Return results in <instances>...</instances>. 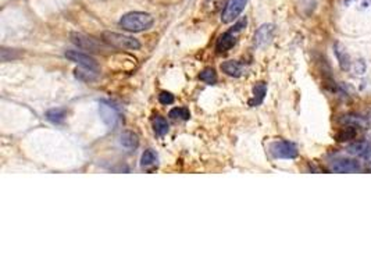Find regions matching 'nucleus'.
Masks as SVG:
<instances>
[{
	"label": "nucleus",
	"mask_w": 371,
	"mask_h": 278,
	"mask_svg": "<svg viewBox=\"0 0 371 278\" xmlns=\"http://www.w3.org/2000/svg\"><path fill=\"white\" fill-rule=\"evenodd\" d=\"M334 52H335V56L339 62V67L342 68L343 71H349L352 68V62H351V56H349L345 46L342 44H335L334 45Z\"/></svg>",
	"instance_id": "13"
},
{
	"label": "nucleus",
	"mask_w": 371,
	"mask_h": 278,
	"mask_svg": "<svg viewBox=\"0 0 371 278\" xmlns=\"http://www.w3.org/2000/svg\"><path fill=\"white\" fill-rule=\"evenodd\" d=\"M221 70L222 72H225L226 75H230V77L239 78L245 74L246 66L243 63L236 62V60H228V62L222 63Z\"/></svg>",
	"instance_id": "12"
},
{
	"label": "nucleus",
	"mask_w": 371,
	"mask_h": 278,
	"mask_svg": "<svg viewBox=\"0 0 371 278\" xmlns=\"http://www.w3.org/2000/svg\"><path fill=\"white\" fill-rule=\"evenodd\" d=\"M275 28L273 24H263L260 28L255 32V45L257 48H263L265 45L271 42V39L274 36Z\"/></svg>",
	"instance_id": "11"
},
{
	"label": "nucleus",
	"mask_w": 371,
	"mask_h": 278,
	"mask_svg": "<svg viewBox=\"0 0 371 278\" xmlns=\"http://www.w3.org/2000/svg\"><path fill=\"white\" fill-rule=\"evenodd\" d=\"M103 41L107 45H110L111 48L121 49V50H139L140 49V42L138 39L124 34L110 32V31L103 34Z\"/></svg>",
	"instance_id": "3"
},
{
	"label": "nucleus",
	"mask_w": 371,
	"mask_h": 278,
	"mask_svg": "<svg viewBox=\"0 0 371 278\" xmlns=\"http://www.w3.org/2000/svg\"><path fill=\"white\" fill-rule=\"evenodd\" d=\"M75 77L79 78L81 81H95L97 78V71H93V70H89V68H85V71L77 70V71H75Z\"/></svg>",
	"instance_id": "22"
},
{
	"label": "nucleus",
	"mask_w": 371,
	"mask_h": 278,
	"mask_svg": "<svg viewBox=\"0 0 371 278\" xmlns=\"http://www.w3.org/2000/svg\"><path fill=\"white\" fill-rule=\"evenodd\" d=\"M120 144L126 149H136L139 146V136L132 131H126L121 134Z\"/></svg>",
	"instance_id": "16"
},
{
	"label": "nucleus",
	"mask_w": 371,
	"mask_h": 278,
	"mask_svg": "<svg viewBox=\"0 0 371 278\" xmlns=\"http://www.w3.org/2000/svg\"><path fill=\"white\" fill-rule=\"evenodd\" d=\"M222 2H224V0H204L203 7H204V10H206L208 13H216V11L221 9Z\"/></svg>",
	"instance_id": "23"
},
{
	"label": "nucleus",
	"mask_w": 371,
	"mask_h": 278,
	"mask_svg": "<svg viewBox=\"0 0 371 278\" xmlns=\"http://www.w3.org/2000/svg\"><path fill=\"white\" fill-rule=\"evenodd\" d=\"M359 128L362 127H357V125H349L346 124L343 128L338 131V134L335 135V141L338 142H346V141H352L359 135Z\"/></svg>",
	"instance_id": "14"
},
{
	"label": "nucleus",
	"mask_w": 371,
	"mask_h": 278,
	"mask_svg": "<svg viewBox=\"0 0 371 278\" xmlns=\"http://www.w3.org/2000/svg\"><path fill=\"white\" fill-rule=\"evenodd\" d=\"M362 170V164L355 158H339L333 163V171L335 173H357Z\"/></svg>",
	"instance_id": "10"
},
{
	"label": "nucleus",
	"mask_w": 371,
	"mask_h": 278,
	"mask_svg": "<svg viewBox=\"0 0 371 278\" xmlns=\"http://www.w3.org/2000/svg\"><path fill=\"white\" fill-rule=\"evenodd\" d=\"M347 153L352 154L355 157L362 158L366 162L368 168L371 170V144L367 141H357L347 146Z\"/></svg>",
	"instance_id": "8"
},
{
	"label": "nucleus",
	"mask_w": 371,
	"mask_h": 278,
	"mask_svg": "<svg viewBox=\"0 0 371 278\" xmlns=\"http://www.w3.org/2000/svg\"><path fill=\"white\" fill-rule=\"evenodd\" d=\"M154 18L149 13L143 11H131L120 18L118 25L128 32H142L153 27Z\"/></svg>",
	"instance_id": "1"
},
{
	"label": "nucleus",
	"mask_w": 371,
	"mask_h": 278,
	"mask_svg": "<svg viewBox=\"0 0 371 278\" xmlns=\"http://www.w3.org/2000/svg\"><path fill=\"white\" fill-rule=\"evenodd\" d=\"M199 80L204 82V84H208V85H214V84L217 82V72L212 67L204 68V70L199 74Z\"/></svg>",
	"instance_id": "20"
},
{
	"label": "nucleus",
	"mask_w": 371,
	"mask_h": 278,
	"mask_svg": "<svg viewBox=\"0 0 371 278\" xmlns=\"http://www.w3.org/2000/svg\"><path fill=\"white\" fill-rule=\"evenodd\" d=\"M71 42L79 49L89 50L91 53H106L107 50H110V45H107L105 41H97L92 36L78 32L71 34Z\"/></svg>",
	"instance_id": "4"
},
{
	"label": "nucleus",
	"mask_w": 371,
	"mask_h": 278,
	"mask_svg": "<svg viewBox=\"0 0 371 278\" xmlns=\"http://www.w3.org/2000/svg\"><path fill=\"white\" fill-rule=\"evenodd\" d=\"M174 101H175V97H174L173 93H170V92H161L159 95V102L164 106L173 105Z\"/></svg>",
	"instance_id": "24"
},
{
	"label": "nucleus",
	"mask_w": 371,
	"mask_h": 278,
	"mask_svg": "<svg viewBox=\"0 0 371 278\" xmlns=\"http://www.w3.org/2000/svg\"><path fill=\"white\" fill-rule=\"evenodd\" d=\"M246 5H248V0H226L221 14L222 23L230 24L232 21H235L242 11L245 10Z\"/></svg>",
	"instance_id": "7"
},
{
	"label": "nucleus",
	"mask_w": 371,
	"mask_h": 278,
	"mask_svg": "<svg viewBox=\"0 0 371 278\" xmlns=\"http://www.w3.org/2000/svg\"><path fill=\"white\" fill-rule=\"evenodd\" d=\"M154 164H157V154L152 149H148V150L143 152L142 157H140V166L143 168H148L154 166Z\"/></svg>",
	"instance_id": "19"
},
{
	"label": "nucleus",
	"mask_w": 371,
	"mask_h": 278,
	"mask_svg": "<svg viewBox=\"0 0 371 278\" xmlns=\"http://www.w3.org/2000/svg\"><path fill=\"white\" fill-rule=\"evenodd\" d=\"M153 128L154 132L159 136H164L169 132V123L161 115H156V118L153 120Z\"/></svg>",
	"instance_id": "18"
},
{
	"label": "nucleus",
	"mask_w": 371,
	"mask_h": 278,
	"mask_svg": "<svg viewBox=\"0 0 371 278\" xmlns=\"http://www.w3.org/2000/svg\"><path fill=\"white\" fill-rule=\"evenodd\" d=\"M265 93H267V85L265 82H257L255 87H253V97L249 101V105L252 107H256L263 103L265 97Z\"/></svg>",
	"instance_id": "15"
},
{
	"label": "nucleus",
	"mask_w": 371,
	"mask_h": 278,
	"mask_svg": "<svg viewBox=\"0 0 371 278\" xmlns=\"http://www.w3.org/2000/svg\"><path fill=\"white\" fill-rule=\"evenodd\" d=\"M246 24H248V19L241 18L238 23H236L232 28H230L226 32L220 36L217 39V44H216V49H217L218 53H225L228 50H231L234 46H235L236 41H238V35L241 34L242 31L246 28Z\"/></svg>",
	"instance_id": "2"
},
{
	"label": "nucleus",
	"mask_w": 371,
	"mask_h": 278,
	"mask_svg": "<svg viewBox=\"0 0 371 278\" xmlns=\"http://www.w3.org/2000/svg\"><path fill=\"white\" fill-rule=\"evenodd\" d=\"M66 57L70 58L71 62L79 64L81 67L89 68V70H93V71H99V64H97L96 60L91 57L89 54L78 52V50H67V52H66Z\"/></svg>",
	"instance_id": "9"
},
{
	"label": "nucleus",
	"mask_w": 371,
	"mask_h": 278,
	"mask_svg": "<svg viewBox=\"0 0 371 278\" xmlns=\"http://www.w3.org/2000/svg\"><path fill=\"white\" fill-rule=\"evenodd\" d=\"M169 115L174 120H183L187 121L191 118V113H189L188 109L185 107H175L173 110H170Z\"/></svg>",
	"instance_id": "21"
},
{
	"label": "nucleus",
	"mask_w": 371,
	"mask_h": 278,
	"mask_svg": "<svg viewBox=\"0 0 371 278\" xmlns=\"http://www.w3.org/2000/svg\"><path fill=\"white\" fill-rule=\"evenodd\" d=\"M67 117V111L64 109H52L46 113V118L53 124H61Z\"/></svg>",
	"instance_id": "17"
},
{
	"label": "nucleus",
	"mask_w": 371,
	"mask_h": 278,
	"mask_svg": "<svg viewBox=\"0 0 371 278\" xmlns=\"http://www.w3.org/2000/svg\"><path fill=\"white\" fill-rule=\"evenodd\" d=\"M99 114H100L101 121L109 127L114 128L120 123V111L116 106L107 101H101L99 103Z\"/></svg>",
	"instance_id": "6"
},
{
	"label": "nucleus",
	"mask_w": 371,
	"mask_h": 278,
	"mask_svg": "<svg viewBox=\"0 0 371 278\" xmlns=\"http://www.w3.org/2000/svg\"><path fill=\"white\" fill-rule=\"evenodd\" d=\"M345 3L346 5H352V3H356V5H360L364 6V7H368L371 5V0H345Z\"/></svg>",
	"instance_id": "25"
},
{
	"label": "nucleus",
	"mask_w": 371,
	"mask_h": 278,
	"mask_svg": "<svg viewBox=\"0 0 371 278\" xmlns=\"http://www.w3.org/2000/svg\"><path fill=\"white\" fill-rule=\"evenodd\" d=\"M270 153L275 158H295L298 156L296 145L290 141H277L270 145Z\"/></svg>",
	"instance_id": "5"
}]
</instances>
